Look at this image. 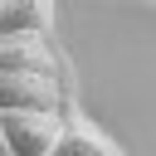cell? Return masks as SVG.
<instances>
[{
	"mask_svg": "<svg viewBox=\"0 0 156 156\" xmlns=\"http://www.w3.org/2000/svg\"><path fill=\"white\" fill-rule=\"evenodd\" d=\"M136 5H151V10H156V0H136Z\"/></svg>",
	"mask_w": 156,
	"mask_h": 156,
	"instance_id": "6",
	"label": "cell"
},
{
	"mask_svg": "<svg viewBox=\"0 0 156 156\" xmlns=\"http://www.w3.org/2000/svg\"><path fill=\"white\" fill-rule=\"evenodd\" d=\"M63 78L68 63L58 73H0V112H58Z\"/></svg>",
	"mask_w": 156,
	"mask_h": 156,
	"instance_id": "2",
	"label": "cell"
},
{
	"mask_svg": "<svg viewBox=\"0 0 156 156\" xmlns=\"http://www.w3.org/2000/svg\"><path fill=\"white\" fill-rule=\"evenodd\" d=\"M49 156H127L73 98V78H63V102H58V136L49 146Z\"/></svg>",
	"mask_w": 156,
	"mask_h": 156,
	"instance_id": "1",
	"label": "cell"
},
{
	"mask_svg": "<svg viewBox=\"0 0 156 156\" xmlns=\"http://www.w3.org/2000/svg\"><path fill=\"white\" fill-rule=\"evenodd\" d=\"M63 58L54 54V39H34V34H15L0 39V73H58Z\"/></svg>",
	"mask_w": 156,
	"mask_h": 156,
	"instance_id": "4",
	"label": "cell"
},
{
	"mask_svg": "<svg viewBox=\"0 0 156 156\" xmlns=\"http://www.w3.org/2000/svg\"><path fill=\"white\" fill-rule=\"evenodd\" d=\"M58 112H0V156H49Z\"/></svg>",
	"mask_w": 156,
	"mask_h": 156,
	"instance_id": "3",
	"label": "cell"
},
{
	"mask_svg": "<svg viewBox=\"0 0 156 156\" xmlns=\"http://www.w3.org/2000/svg\"><path fill=\"white\" fill-rule=\"evenodd\" d=\"M54 39V0H0V39Z\"/></svg>",
	"mask_w": 156,
	"mask_h": 156,
	"instance_id": "5",
	"label": "cell"
}]
</instances>
